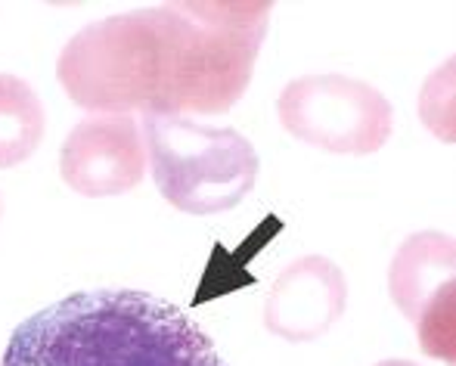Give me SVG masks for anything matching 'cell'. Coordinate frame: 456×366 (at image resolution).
<instances>
[{
  "mask_svg": "<svg viewBox=\"0 0 456 366\" xmlns=\"http://www.w3.org/2000/svg\"><path fill=\"white\" fill-rule=\"evenodd\" d=\"M143 146L165 202L183 215H221L258 181V152L236 127H211L181 115H146Z\"/></svg>",
  "mask_w": 456,
  "mask_h": 366,
  "instance_id": "cell-3",
  "label": "cell"
},
{
  "mask_svg": "<svg viewBox=\"0 0 456 366\" xmlns=\"http://www.w3.org/2000/svg\"><path fill=\"white\" fill-rule=\"evenodd\" d=\"M345 301V273L323 255H305L276 276L265 305V326L286 342H314L338 323Z\"/></svg>",
  "mask_w": 456,
  "mask_h": 366,
  "instance_id": "cell-6",
  "label": "cell"
},
{
  "mask_svg": "<svg viewBox=\"0 0 456 366\" xmlns=\"http://www.w3.org/2000/svg\"><path fill=\"white\" fill-rule=\"evenodd\" d=\"M66 186L87 199L131 192L146 175V146L134 115H87L60 152Z\"/></svg>",
  "mask_w": 456,
  "mask_h": 366,
  "instance_id": "cell-5",
  "label": "cell"
},
{
  "mask_svg": "<svg viewBox=\"0 0 456 366\" xmlns=\"http://www.w3.org/2000/svg\"><path fill=\"white\" fill-rule=\"evenodd\" d=\"M44 106L28 81L0 72V168L22 165L44 140Z\"/></svg>",
  "mask_w": 456,
  "mask_h": 366,
  "instance_id": "cell-8",
  "label": "cell"
},
{
  "mask_svg": "<svg viewBox=\"0 0 456 366\" xmlns=\"http://www.w3.org/2000/svg\"><path fill=\"white\" fill-rule=\"evenodd\" d=\"M379 366H413L410 361H385V363H379Z\"/></svg>",
  "mask_w": 456,
  "mask_h": 366,
  "instance_id": "cell-9",
  "label": "cell"
},
{
  "mask_svg": "<svg viewBox=\"0 0 456 366\" xmlns=\"http://www.w3.org/2000/svg\"><path fill=\"white\" fill-rule=\"evenodd\" d=\"M453 267H456V246L451 236L435 233H413L401 248L388 271V289L395 305L403 311L410 323H419V317L438 298L456 292L453 289Z\"/></svg>",
  "mask_w": 456,
  "mask_h": 366,
  "instance_id": "cell-7",
  "label": "cell"
},
{
  "mask_svg": "<svg viewBox=\"0 0 456 366\" xmlns=\"http://www.w3.org/2000/svg\"><path fill=\"white\" fill-rule=\"evenodd\" d=\"M0 366H224V361L181 307L137 289H91L16 326Z\"/></svg>",
  "mask_w": 456,
  "mask_h": 366,
  "instance_id": "cell-2",
  "label": "cell"
},
{
  "mask_svg": "<svg viewBox=\"0 0 456 366\" xmlns=\"http://www.w3.org/2000/svg\"><path fill=\"white\" fill-rule=\"evenodd\" d=\"M276 115L295 140L338 156L379 152L395 127L385 94L336 72L289 81L276 100Z\"/></svg>",
  "mask_w": 456,
  "mask_h": 366,
  "instance_id": "cell-4",
  "label": "cell"
},
{
  "mask_svg": "<svg viewBox=\"0 0 456 366\" xmlns=\"http://www.w3.org/2000/svg\"><path fill=\"white\" fill-rule=\"evenodd\" d=\"M0 211H4V208H0Z\"/></svg>",
  "mask_w": 456,
  "mask_h": 366,
  "instance_id": "cell-10",
  "label": "cell"
},
{
  "mask_svg": "<svg viewBox=\"0 0 456 366\" xmlns=\"http://www.w3.org/2000/svg\"><path fill=\"white\" fill-rule=\"evenodd\" d=\"M273 4H159L91 22L62 47L56 78L91 115H221L255 72Z\"/></svg>",
  "mask_w": 456,
  "mask_h": 366,
  "instance_id": "cell-1",
  "label": "cell"
}]
</instances>
